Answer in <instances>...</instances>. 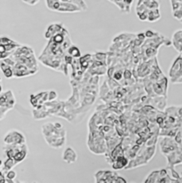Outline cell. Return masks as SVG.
I'll list each match as a JSON object with an SVG mask.
<instances>
[{
  "mask_svg": "<svg viewBox=\"0 0 182 183\" xmlns=\"http://www.w3.org/2000/svg\"><path fill=\"white\" fill-rule=\"evenodd\" d=\"M42 133L47 144L52 148H60L66 142V131L60 123H47L44 124Z\"/></svg>",
  "mask_w": 182,
  "mask_h": 183,
  "instance_id": "6da1fadb",
  "label": "cell"
},
{
  "mask_svg": "<svg viewBox=\"0 0 182 183\" xmlns=\"http://www.w3.org/2000/svg\"><path fill=\"white\" fill-rule=\"evenodd\" d=\"M4 152L6 158H12L17 164L22 162L28 153V148L26 143L24 144H10L4 147Z\"/></svg>",
  "mask_w": 182,
  "mask_h": 183,
  "instance_id": "7a4b0ae2",
  "label": "cell"
},
{
  "mask_svg": "<svg viewBox=\"0 0 182 183\" xmlns=\"http://www.w3.org/2000/svg\"><path fill=\"white\" fill-rule=\"evenodd\" d=\"M15 105V98L11 90L2 92L0 97V111H1V119L4 117V115Z\"/></svg>",
  "mask_w": 182,
  "mask_h": 183,
  "instance_id": "3957f363",
  "label": "cell"
},
{
  "mask_svg": "<svg viewBox=\"0 0 182 183\" xmlns=\"http://www.w3.org/2000/svg\"><path fill=\"white\" fill-rule=\"evenodd\" d=\"M169 76L171 81L173 84L182 83V57L181 55L178 56L169 70Z\"/></svg>",
  "mask_w": 182,
  "mask_h": 183,
  "instance_id": "277c9868",
  "label": "cell"
},
{
  "mask_svg": "<svg viewBox=\"0 0 182 183\" xmlns=\"http://www.w3.org/2000/svg\"><path fill=\"white\" fill-rule=\"evenodd\" d=\"M118 176L116 172L106 170L98 171L94 174L95 182L97 183H116Z\"/></svg>",
  "mask_w": 182,
  "mask_h": 183,
  "instance_id": "5b68a950",
  "label": "cell"
},
{
  "mask_svg": "<svg viewBox=\"0 0 182 183\" xmlns=\"http://www.w3.org/2000/svg\"><path fill=\"white\" fill-rule=\"evenodd\" d=\"M4 144H24L26 143V138L19 130H10L5 134L3 140Z\"/></svg>",
  "mask_w": 182,
  "mask_h": 183,
  "instance_id": "8992f818",
  "label": "cell"
},
{
  "mask_svg": "<svg viewBox=\"0 0 182 183\" xmlns=\"http://www.w3.org/2000/svg\"><path fill=\"white\" fill-rule=\"evenodd\" d=\"M172 137H164L160 141V149L163 155L166 156L179 148L178 147V142L172 139Z\"/></svg>",
  "mask_w": 182,
  "mask_h": 183,
  "instance_id": "52a82bcc",
  "label": "cell"
},
{
  "mask_svg": "<svg viewBox=\"0 0 182 183\" xmlns=\"http://www.w3.org/2000/svg\"><path fill=\"white\" fill-rule=\"evenodd\" d=\"M13 69L15 77H24L27 76L34 75L37 72V69H30L27 65L20 62H16L15 65L13 67Z\"/></svg>",
  "mask_w": 182,
  "mask_h": 183,
  "instance_id": "ba28073f",
  "label": "cell"
},
{
  "mask_svg": "<svg viewBox=\"0 0 182 183\" xmlns=\"http://www.w3.org/2000/svg\"><path fill=\"white\" fill-rule=\"evenodd\" d=\"M83 10L76 4L69 3V2H61L60 7L57 12L60 13H77L82 12Z\"/></svg>",
  "mask_w": 182,
  "mask_h": 183,
  "instance_id": "9c48e42d",
  "label": "cell"
},
{
  "mask_svg": "<svg viewBox=\"0 0 182 183\" xmlns=\"http://www.w3.org/2000/svg\"><path fill=\"white\" fill-rule=\"evenodd\" d=\"M65 28L62 26L61 23H52L46 29L45 37L47 39H51L54 35H56L57 33L61 32Z\"/></svg>",
  "mask_w": 182,
  "mask_h": 183,
  "instance_id": "30bf717a",
  "label": "cell"
},
{
  "mask_svg": "<svg viewBox=\"0 0 182 183\" xmlns=\"http://www.w3.org/2000/svg\"><path fill=\"white\" fill-rule=\"evenodd\" d=\"M62 160L66 162L68 164H74L77 160V155L76 153V151L74 150V148L68 147L65 148V150L62 153Z\"/></svg>",
  "mask_w": 182,
  "mask_h": 183,
  "instance_id": "8fae6325",
  "label": "cell"
},
{
  "mask_svg": "<svg viewBox=\"0 0 182 183\" xmlns=\"http://www.w3.org/2000/svg\"><path fill=\"white\" fill-rule=\"evenodd\" d=\"M129 161L128 158L124 156H119L118 158H116L114 160V162L112 163V167L114 168L115 170H121V169H125V167L128 165Z\"/></svg>",
  "mask_w": 182,
  "mask_h": 183,
  "instance_id": "7c38bea8",
  "label": "cell"
},
{
  "mask_svg": "<svg viewBox=\"0 0 182 183\" xmlns=\"http://www.w3.org/2000/svg\"><path fill=\"white\" fill-rule=\"evenodd\" d=\"M172 44L173 45L174 48L177 51H179L180 52H182V29L177 30L173 34Z\"/></svg>",
  "mask_w": 182,
  "mask_h": 183,
  "instance_id": "4fadbf2b",
  "label": "cell"
},
{
  "mask_svg": "<svg viewBox=\"0 0 182 183\" xmlns=\"http://www.w3.org/2000/svg\"><path fill=\"white\" fill-rule=\"evenodd\" d=\"M0 67H1V69L3 71V74L4 76L6 77V78H12L14 76V74H13V67L6 64L4 61L1 60V62H0Z\"/></svg>",
  "mask_w": 182,
  "mask_h": 183,
  "instance_id": "5bb4252c",
  "label": "cell"
},
{
  "mask_svg": "<svg viewBox=\"0 0 182 183\" xmlns=\"http://www.w3.org/2000/svg\"><path fill=\"white\" fill-rule=\"evenodd\" d=\"M161 17L160 14L159 9L158 8H154V9H150L149 13H148V21L150 22H154L158 21Z\"/></svg>",
  "mask_w": 182,
  "mask_h": 183,
  "instance_id": "9a60e30c",
  "label": "cell"
},
{
  "mask_svg": "<svg viewBox=\"0 0 182 183\" xmlns=\"http://www.w3.org/2000/svg\"><path fill=\"white\" fill-rule=\"evenodd\" d=\"M160 177V170L157 171H153L152 172H150L148 177L145 179L144 182L145 183H151V182H158Z\"/></svg>",
  "mask_w": 182,
  "mask_h": 183,
  "instance_id": "2e32d148",
  "label": "cell"
},
{
  "mask_svg": "<svg viewBox=\"0 0 182 183\" xmlns=\"http://www.w3.org/2000/svg\"><path fill=\"white\" fill-rule=\"evenodd\" d=\"M67 52L74 59H78L81 57V52H80L79 48L75 45H71L69 46V48L67 50Z\"/></svg>",
  "mask_w": 182,
  "mask_h": 183,
  "instance_id": "e0dca14e",
  "label": "cell"
},
{
  "mask_svg": "<svg viewBox=\"0 0 182 183\" xmlns=\"http://www.w3.org/2000/svg\"><path fill=\"white\" fill-rule=\"evenodd\" d=\"M61 0H46V6L48 9L52 11H58L60 4H61Z\"/></svg>",
  "mask_w": 182,
  "mask_h": 183,
  "instance_id": "ac0fdd59",
  "label": "cell"
},
{
  "mask_svg": "<svg viewBox=\"0 0 182 183\" xmlns=\"http://www.w3.org/2000/svg\"><path fill=\"white\" fill-rule=\"evenodd\" d=\"M62 2H69L72 4H75L76 5H78L83 11H86L87 10V5L85 4V2L84 0H61Z\"/></svg>",
  "mask_w": 182,
  "mask_h": 183,
  "instance_id": "d6986e66",
  "label": "cell"
},
{
  "mask_svg": "<svg viewBox=\"0 0 182 183\" xmlns=\"http://www.w3.org/2000/svg\"><path fill=\"white\" fill-rule=\"evenodd\" d=\"M5 173V176H6V179H9V180H12V181H13L16 177H17V172H15V171H13V170H9V171H7L6 172H4Z\"/></svg>",
  "mask_w": 182,
  "mask_h": 183,
  "instance_id": "ffe728a7",
  "label": "cell"
},
{
  "mask_svg": "<svg viewBox=\"0 0 182 183\" xmlns=\"http://www.w3.org/2000/svg\"><path fill=\"white\" fill-rule=\"evenodd\" d=\"M123 76H124V72H123L121 69H119V70H116V71L115 72L114 75H113V78H114L115 80L118 81V80H121V78L123 77Z\"/></svg>",
  "mask_w": 182,
  "mask_h": 183,
  "instance_id": "44dd1931",
  "label": "cell"
},
{
  "mask_svg": "<svg viewBox=\"0 0 182 183\" xmlns=\"http://www.w3.org/2000/svg\"><path fill=\"white\" fill-rule=\"evenodd\" d=\"M58 97V93L55 91H50L48 92V100H54Z\"/></svg>",
  "mask_w": 182,
  "mask_h": 183,
  "instance_id": "7402d4cb",
  "label": "cell"
},
{
  "mask_svg": "<svg viewBox=\"0 0 182 183\" xmlns=\"http://www.w3.org/2000/svg\"><path fill=\"white\" fill-rule=\"evenodd\" d=\"M133 1V0H124V6H125V12H127V13L130 12V8H131V4H132Z\"/></svg>",
  "mask_w": 182,
  "mask_h": 183,
  "instance_id": "603a6c76",
  "label": "cell"
},
{
  "mask_svg": "<svg viewBox=\"0 0 182 183\" xmlns=\"http://www.w3.org/2000/svg\"><path fill=\"white\" fill-rule=\"evenodd\" d=\"M145 35H146V37H147L148 38H152L156 35V33H155L153 30H151V29H148V30L146 31Z\"/></svg>",
  "mask_w": 182,
  "mask_h": 183,
  "instance_id": "cb8c5ba5",
  "label": "cell"
},
{
  "mask_svg": "<svg viewBox=\"0 0 182 183\" xmlns=\"http://www.w3.org/2000/svg\"><path fill=\"white\" fill-rule=\"evenodd\" d=\"M6 181V176L5 173L3 171H0V182L1 183H5Z\"/></svg>",
  "mask_w": 182,
  "mask_h": 183,
  "instance_id": "d4e9b609",
  "label": "cell"
},
{
  "mask_svg": "<svg viewBox=\"0 0 182 183\" xmlns=\"http://www.w3.org/2000/svg\"><path fill=\"white\" fill-rule=\"evenodd\" d=\"M24 3L28 4H31V5H34L36 4H37L38 0H22Z\"/></svg>",
  "mask_w": 182,
  "mask_h": 183,
  "instance_id": "484cf974",
  "label": "cell"
},
{
  "mask_svg": "<svg viewBox=\"0 0 182 183\" xmlns=\"http://www.w3.org/2000/svg\"><path fill=\"white\" fill-rule=\"evenodd\" d=\"M180 182H182V176L181 177V179H180Z\"/></svg>",
  "mask_w": 182,
  "mask_h": 183,
  "instance_id": "4316f807",
  "label": "cell"
}]
</instances>
